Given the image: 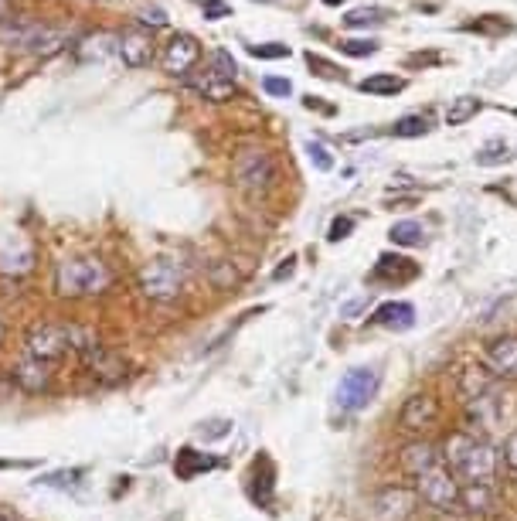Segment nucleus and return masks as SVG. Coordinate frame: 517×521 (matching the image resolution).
Instances as JSON below:
<instances>
[{"instance_id": "f257e3e1", "label": "nucleus", "mask_w": 517, "mask_h": 521, "mask_svg": "<svg viewBox=\"0 0 517 521\" xmlns=\"http://www.w3.org/2000/svg\"><path fill=\"white\" fill-rule=\"evenodd\" d=\"M109 283H113V273L99 256H69L55 270V293L69 300L99 297L109 290Z\"/></svg>"}, {"instance_id": "a878e982", "label": "nucleus", "mask_w": 517, "mask_h": 521, "mask_svg": "<svg viewBox=\"0 0 517 521\" xmlns=\"http://www.w3.org/2000/svg\"><path fill=\"white\" fill-rule=\"evenodd\" d=\"M388 239H392L395 246H422V239H426V229L409 218V222H395L392 232H388Z\"/></svg>"}, {"instance_id": "72a5a7b5", "label": "nucleus", "mask_w": 517, "mask_h": 521, "mask_svg": "<svg viewBox=\"0 0 517 521\" xmlns=\"http://www.w3.org/2000/svg\"><path fill=\"white\" fill-rule=\"evenodd\" d=\"M351 229H354V218H334V222H330V235L327 239L330 242H341V239H347V235H351Z\"/></svg>"}, {"instance_id": "79ce46f5", "label": "nucleus", "mask_w": 517, "mask_h": 521, "mask_svg": "<svg viewBox=\"0 0 517 521\" xmlns=\"http://www.w3.org/2000/svg\"><path fill=\"white\" fill-rule=\"evenodd\" d=\"M0 521H7V518H4V515H0Z\"/></svg>"}, {"instance_id": "cd10ccee", "label": "nucleus", "mask_w": 517, "mask_h": 521, "mask_svg": "<svg viewBox=\"0 0 517 521\" xmlns=\"http://www.w3.org/2000/svg\"><path fill=\"white\" fill-rule=\"evenodd\" d=\"M507 157H511V147L500 144V140H490V144L477 154V164H483V167H494V164H504Z\"/></svg>"}, {"instance_id": "423d86ee", "label": "nucleus", "mask_w": 517, "mask_h": 521, "mask_svg": "<svg viewBox=\"0 0 517 521\" xmlns=\"http://www.w3.org/2000/svg\"><path fill=\"white\" fill-rule=\"evenodd\" d=\"M184 287V266L181 259L171 256H160L154 263H147L140 270V290L147 300H157V304H167L174 300Z\"/></svg>"}, {"instance_id": "2eb2a0df", "label": "nucleus", "mask_w": 517, "mask_h": 521, "mask_svg": "<svg viewBox=\"0 0 517 521\" xmlns=\"http://www.w3.org/2000/svg\"><path fill=\"white\" fill-rule=\"evenodd\" d=\"M371 324L385 327V331H409L415 324V307L405 304V300H388L371 314Z\"/></svg>"}, {"instance_id": "20e7f679", "label": "nucleus", "mask_w": 517, "mask_h": 521, "mask_svg": "<svg viewBox=\"0 0 517 521\" xmlns=\"http://www.w3.org/2000/svg\"><path fill=\"white\" fill-rule=\"evenodd\" d=\"M89 341H96V334L86 331V327L75 324H41L28 334V355L52 365V361H62L69 351L79 355Z\"/></svg>"}, {"instance_id": "c85d7f7f", "label": "nucleus", "mask_w": 517, "mask_h": 521, "mask_svg": "<svg viewBox=\"0 0 517 521\" xmlns=\"http://www.w3.org/2000/svg\"><path fill=\"white\" fill-rule=\"evenodd\" d=\"M341 52L351 55V58L375 55V52H378V41H375V38H344V41H341Z\"/></svg>"}, {"instance_id": "7ed1b4c3", "label": "nucleus", "mask_w": 517, "mask_h": 521, "mask_svg": "<svg viewBox=\"0 0 517 521\" xmlns=\"http://www.w3.org/2000/svg\"><path fill=\"white\" fill-rule=\"evenodd\" d=\"M0 41L18 52H28V55H38V58H52L62 52L65 45H72V35L62 28H52V24H41L35 18H11L0 28Z\"/></svg>"}, {"instance_id": "4be33fe9", "label": "nucleus", "mask_w": 517, "mask_h": 521, "mask_svg": "<svg viewBox=\"0 0 517 521\" xmlns=\"http://www.w3.org/2000/svg\"><path fill=\"white\" fill-rule=\"evenodd\" d=\"M477 113H480L477 96H456L446 109V126H463V123H470Z\"/></svg>"}, {"instance_id": "393cba45", "label": "nucleus", "mask_w": 517, "mask_h": 521, "mask_svg": "<svg viewBox=\"0 0 517 521\" xmlns=\"http://www.w3.org/2000/svg\"><path fill=\"white\" fill-rule=\"evenodd\" d=\"M358 89L361 92H371V96H395V92L405 89V82L398 79V75L381 72V75H371V79H364Z\"/></svg>"}, {"instance_id": "dca6fc26", "label": "nucleus", "mask_w": 517, "mask_h": 521, "mask_svg": "<svg viewBox=\"0 0 517 521\" xmlns=\"http://www.w3.org/2000/svg\"><path fill=\"white\" fill-rule=\"evenodd\" d=\"M415 498H419V494L405 491V487H385L375 498V508L381 518H409L415 508Z\"/></svg>"}, {"instance_id": "7c9ffc66", "label": "nucleus", "mask_w": 517, "mask_h": 521, "mask_svg": "<svg viewBox=\"0 0 517 521\" xmlns=\"http://www.w3.org/2000/svg\"><path fill=\"white\" fill-rule=\"evenodd\" d=\"M307 65H310V69H317L320 79H344V72L337 69V65H330L327 58H320V55H313V52L307 55Z\"/></svg>"}, {"instance_id": "1a4fd4ad", "label": "nucleus", "mask_w": 517, "mask_h": 521, "mask_svg": "<svg viewBox=\"0 0 517 521\" xmlns=\"http://www.w3.org/2000/svg\"><path fill=\"white\" fill-rule=\"evenodd\" d=\"M378 392V372L375 368H351L341 385H337V406L344 409V413H358V409L368 406L371 399H375Z\"/></svg>"}, {"instance_id": "a19ab883", "label": "nucleus", "mask_w": 517, "mask_h": 521, "mask_svg": "<svg viewBox=\"0 0 517 521\" xmlns=\"http://www.w3.org/2000/svg\"><path fill=\"white\" fill-rule=\"evenodd\" d=\"M259 4H273V0H259Z\"/></svg>"}, {"instance_id": "4c0bfd02", "label": "nucleus", "mask_w": 517, "mask_h": 521, "mask_svg": "<svg viewBox=\"0 0 517 521\" xmlns=\"http://www.w3.org/2000/svg\"><path fill=\"white\" fill-rule=\"evenodd\" d=\"M11 21V0H0V28Z\"/></svg>"}, {"instance_id": "9b49d317", "label": "nucleus", "mask_w": 517, "mask_h": 521, "mask_svg": "<svg viewBox=\"0 0 517 521\" xmlns=\"http://www.w3.org/2000/svg\"><path fill=\"white\" fill-rule=\"evenodd\" d=\"M116 55H120L123 65H130V69H143V65L154 62L157 41L143 24H133V28H126L123 35H116Z\"/></svg>"}, {"instance_id": "c9c22d12", "label": "nucleus", "mask_w": 517, "mask_h": 521, "mask_svg": "<svg viewBox=\"0 0 517 521\" xmlns=\"http://www.w3.org/2000/svg\"><path fill=\"white\" fill-rule=\"evenodd\" d=\"M140 24H143V28H164L167 14L160 11V7H147V11H143V18H140Z\"/></svg>"}, {"instance_id": "e433bc0d", "label": "nucleus", "mask_w": 517, "mask_h": 521, "mask_svg": "<svg viewBox=\"0 0 517 521\" xmlns=\"http://www.w3.org/2000/svg\"><path fill=\"white\" fill-rule=\"evenodd\" d=\"M504 460H507V467L517 470V433L507 436V443H504Z\"/></svg>"}, {"instance_id": "a211bd4d", "label": "nucleus", "mask_w": 517, "mask_h": 521, "mask_svg": "<svg viewBox=\"0 0 517 521\" xmlns=\"http://www.w3.org/2000/svg\"><path fill=\"white\" fill-rule=\"evenodd\" d=\"M415 276H419V266H415L412 259L381 256L375 273H371V280H378V283H409V280H415Z\"/></svg>"}, {"instance_id": "5701e85b", "label": "nucleus", "mask_w": 517, "mask_h": 521, "mask_svg": "<svg viewBox=\"0 0 517 521\" xmlns=\"http://www.w3.org/2000/svg\"><path fill=\"white\" fill-rule=\"evenodd\" d=\"M460 389H463V396L466 399H483V396H490V375L483 372V368H466L463 372V382H460Z\"/></svg>"}, {"instance_id": "9d476101", "label": "nucleus", "mask_w": 517, "mask_h": 521, "mask_svg": "<svg viewBox=\"0 0 517 521\" xmlns=\"http://www.w3.org/2000/svg\"><path fill=\"white\" fill-rule=\"evenodd\" d=\"M160 62H164L167 75H174V79H188V75L198 69V62H201L198 38L188 35V31H177V35L164 45V55H160Z\"/></svg>"}, {"instance_id": "6e6552de", "label": "nucleus", "mask_w": 517, "mask_h": 521, "mask_svg": "<svg viewBox=\"0 0 517 521\" xmlns=\"http://www.w3.org/2000/svg\"><path fill=\"white\" fill-rule=\"evenodd\" d=\"M415 494L436 511H456L460 508V481L449 467H432L426 474H419V484H415Z\"/></svg>"}, {"instance_id": "58836bf2", "label": "nucleus", "mask_w": 517, "mask_h": 521, "mask_svg": "<svg viewBox=\"0 0 517 521\" xmlns=\"http://www.w3.org/2000/svg\"><path fill=\"white\" fill-rule=\"evenodd\" d=\"M4 338H7V327H4V324H0V344H4Z\"/></svg>"}, {"instance_id": "b1692460", "label": "nucleus", "mask_w": 517, "mask_h": 521, "mask_svg": "<svg viewBox=\"0 0 517 521\" xmlns=\"http://www.w3.org/2000/svg\"><path fill=\"white\" fill-rule=\"evenodd\" d=\"M385 21H388V11H381V7H354V11L344 14L347 28H378V24Z\"/></svg>"}, {"instance_id": "6ab92c4d", "label": "nucleus", "mask_w": 517, "mask_h": 521, "mask_svg": "<svg viewBox=\"0 0 517 521\" xmlns=\"http://www.w3.org/2000/svg\"><path fill=\"white\" fill-rule=\"evenodd\" d=\"M439 464V453L432 443L426 440H419V443H409V447L402 450V467H405V474H412V477H419V474H426V470H432Z\"/></svg>"}, {"instance_id": "aec40b11", "label": "nucleus", "mask_w": 517, "mask_h": 521, "mask_svg": "<svg viewBox=\"0 0 517 521\" xmlns=\"http://www.w3.org/2000/svg\"><path fill=\"white\" fill-rule=\"evenodd\" d=\"M211 467H215V457H201V453H194V450H181L174 460V470L181 481H191V477L205 474V470H211Z\"/></svg>"}, {"instance_id": "ea45409f", "label": "nucleus", "mask_w": 517, "mask_h": 521, "mask_svg": "<svg viewBox=\"0 0 517 521\" xmlns=\"http://www.w3.org/2000/svg\"><path fill=\"white\" fill-rule=\"evenodd\" d=\"M324 4H327V7H337V4H344V0H324Z\"/></svg>"}, {"instance_id": "473e14b6", "label": "nucleus", "mask_w": 517, "mask_h": 521, "mask_svg": "<svg viewBox=\"0 0 517 521\" xmlns=\"http://www.w3.org/2000/svg\"><path fill=\"white\" fill-rule=\"evenodd\" d=\"M262 89H266L269 96L286 99V96L293 92V82H290V79H276V75H269V79H262Z\"/></svg>"}, {"instance_id": "f3484780", "label": "nucleus", "mask_w": 517, "mask_h": 521, "mask_svg": "<svg viewBox=\"0 0 517 521\" xmlns=\"http://www.w3.org/2000/svg\"><path fill=\"white\" fill-rule=\"evenodd\" d=\"M487 365L500 378H517V338H497L490 344Z\"/></svg>"}, {"instance_id": "0eeeda50", "label": "nucleus", "mask_w": 517, "mask_h": 521, "mask_svg": "<svg viewBox=\"0 0 517 521\" xmlns=\"http://www.w3.org/2000/svg\"><path fill=\"white\" fill-rule=\"evenodd\" d=\"M232 178L245 195H262V191L276 181L273 157H269L266 150H256V147L239 150V154H235V164H232Z\"/></svg>"}, {"instance_id": "f8f14e48", "label": "nucleus", "mask_w": 517, "mask_h": 521, "mask_svg": "<svg viewBox=\"0 0 517 521\" xmlns=\"http://www.w3.org/2000/svg\"><path fill=\"white\" fill-rule=\"evenodd\" d=\"M82 365H86V372L92 378H99V382H120L126 375V361L116 355V351H109L103 341H89L86 348L79 351Z\"/></svg>"}, {"instance_id": "412c9836", "label": "nucleus", "mask_w": 517, "mask_h": 521, "mask_svg": "<svg viewBox=\"0 0 517 521\" xmlns=\"http://www.w3.org/2000/svg\"><path fill=\"white\" fill-rule=\"evenodd\" d=\"M460 508L480 511V515L494 508V491H490V484H466V487H460Z\"/></svg>"}, {"instance_id": "bb28decb", "label": "nucleus", "mask_w": 517, "mask_h": 521, "mask_svg": "<svg viewBox=\"0 0 517 521\" xmlns=\"http://www.w3.org/2000/svg\"><path fill=\"white\" fill-rule=\"evenodd\" d=\"M422 133H429V116H422V113H409V116H402V120H395L392 126V137H422Z\"/></svg>"}, {"instance_id": "39448f33", "label": "nucleus", "mask_w": 517, "mask_h": 521, "mask_svg": "<svg viewBox=\"0 0 517 521\" xmlns=\"http://www.w3.org/2000/svg\"><path fill=\"white\" fill-rule=\"evenodd\" d=\"M235 75H239V65H235V58L228 52H211L208 62L201 65L198 72L188 75V86L198 92L201 99H208V103H225V99H232L239 86H235Z\"/></svg>"}, {"instance_id": "f03ea898", "label": "nucleus", "mask_w": 517, "mask_h": 521, "mask_svg": "<svg viewBox=\"0 0 517 521\" xmlns=\"http://www.w3.org/2000/svg\"><path fill=\"white\" fill-rule=\"evenodd\" d=\"M446 464L466 484H490L497 477V450L487 440H473L466 433H453L446 440Z\"/></svg>"}, {"instance_id": "c756f323", "label": "nucleus", "mask_w": 517, "mask_h": 521, "mask_svg": "<svg viewBox=\"0 0 517 521\" xmlns=\"http://www.w3.org/2000/svg\"><path fill=\"white\" fill-rule=\"evenodd\" d=\"M307 154L317 171H334V157H330V150L320 144V140H307Z\"/></svg>"}, {"instance_id": "2f4dec72", "label": "nucleus", "mask_w": 517, "mask_h": 521, "mask_svg": "<svg viewBox=\"0 0 517 521\" xmlns=\"http://www.w3.org/2000/svg\"><path fill=\"white\" fill-rule=\"evenodd\" d=\"M249 55L252 58H286L290 48L279 45V41H269V45H249Z\"/></svg>"}, {"instance_id": "f704fd0d", "label": "nucleus", "mask_w": 517, "mask_h": 521, "mask_svg": "<svg viewBox=\"0 0 517 521\" xmlns=\"http://www.w3.org/2000/svg\"><path fill=\"white\" fill-rule=\"evenodd\" d=\"M232 14V7L225 4V0H205V18L208 21H222Z\"/></svg>"}, {"instance_id": "ddd939ff", "label": "nucleus", "mask_w": 517, "mask_h": 521, "mask_svg": "<svg viewBox=\"0 0 517 521\" xmlns=\"http://www.w3.org/2000/svg\"><path fill=\"white\" fill-rule=\"evenodd\" d=\"M11 378L21 385L24 392H45L48 385H52V372H48V365L38 358H31V355H24L18 365H14Z\"/></svg>"}, {"instance_id": "4468645a", "label": "nucleus", "mask_w": 517, "mask_h": 521, "mask_svg": "<svg viewBox=\"0 0 517 521\" xmlns=\"http://www.w3.org/2000/svg\"><path fill=\"white\" fill-rule=\"evenodd\" d=\"M439 419V402L432 399V396H412V399H405V406H402V426L405 430H422V426H432Z\"/></svg>"}]
</instances>
